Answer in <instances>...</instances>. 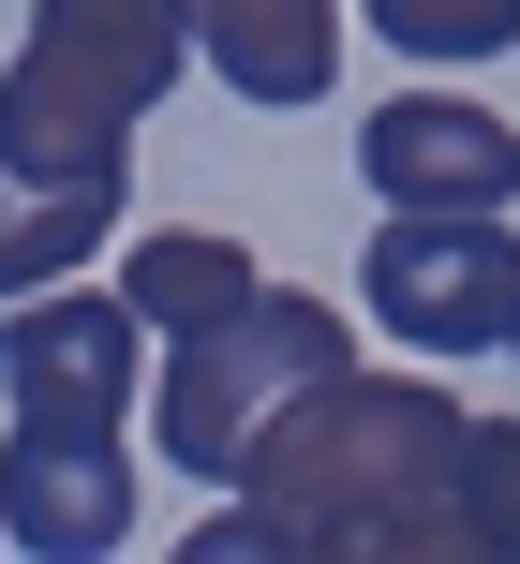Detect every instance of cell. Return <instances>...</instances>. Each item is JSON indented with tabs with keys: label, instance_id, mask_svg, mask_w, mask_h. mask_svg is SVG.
Returning a JSON list of instances; mask_svg holds the SVG:
<instances>
[{
	"label": "cell",
	"instance_id": "3",
	"mask_svg": "<svg viewBox=\"0 0 520 564\" xmlns=\"http://www.w3.org/2000/svg\"><path fill=\"white\" fill-rule=\"evenodd\" d=\"M327 371H357L343 312L297 297V282H253L224 327H178V341H164V371H149V431H164V460H178L194 490H238L253 431L283 416L297 387H327Z\"/></svg>",
	"mask_w": 520,
	"mask_h": 564
},
{
	"label": "cell",
	"instance_id": "2",
	"mask_svg": "<svg viewBox=\"0 0 520 564\" xmlns=\"http://www.w3.org/2000/svg\"><path fill=\"white\" fill-rule=\"evenodd\" d=\"M194 75L178 0H30L15 75H0V164L59 178H134V119Z\"/></svg>",
	"mask_w": 520,
	"mask_h": 564
},
{
	"label": "cell",
	"instance_id": "7",
	"mask_svg": "<svg viewBox=\"0 0 520 564\" xmlns=\"http://www.w3.org/2000/svg\"><path fill=\"white\" fill-rule=\"evenodd\" d=\"M357 178H372V208H506L520 134L491 105H462V89H387L357 119Z\"/></svg>",
	"mask_w": 520,
	"mask_h": 564
},
{
	"label": "cell",
	"instance_id": "9",
	"mask_svg": "<svg viewBox=\"0 0 520 564\" xmlns=\"http://www.w3.org/2000/svg\"><path fill=\"white\" fill-rule=\"evenodd\" d=\"M134 178H59V164H0V297H45L59 268L105 253Z\"/></svg>",
	"mask_w": 520,
	"mask_h": 564
},
{
	"label": "cell",
	"instance_id": "6",
	"mask_svg": "<svg viewBox=\"0 0 520 564\" xmlns=\"http://www.w3.org/2000/svg\"><path fill=\"white\" fill-rule=\"evenodd\" d=\"M0 550H30V564L134 550V460H119V431H59V416L0 431Z\"/></svg>",
	"mask_w": 520,
	"mask_h": 564
},
{
	"label": "cell",
	"instance_id": "8",
	"mask_svg": "<svg viewBox=\"0 0 520 564\" xmlns=\"http://www.w3.org/2000/svg\"><path fill=\"white\" fill-rule=\"evenodd\" d=\"M178 15L238 105H327V75H343V0H178Z\"/></svg>",
	"mask_w": 520,
	"mask_h": 564
},
{
	"label": "cell",
	"instance_id": "4",
	"mask_svg": "<svg viewBox=\"0 0 520 564\" xmlns=\"http://www.w3.org/2000/svg\"><path fill=\"white\" fill-rule=\"evenodd\" d=\"M357 312L402 357H506V312H520L506 208H387L357 253Z\"/></svg>",
	"mask_w": 520,
	"mask_h": 564
},
{
	"label": "cell",
	"instance_id": "10",
	"mask_svg": "<svg viewBox=\"0 0 520 564\" xmlns=\"http://www.w3.org/2000/svg\"><path fill=\"white\" fill-rule=\"evenodd\" d=\"M253 253H238V238H208V224H164V238H134V253H119V297L149 312V341H178V327H224L238 297H253Z\"/></svg>",
	"mask_w": 520,
	"mask_h": 564
},
{
	"label": "cell",
	"instance_id": "5",
	"mask_svg": "<svg viewBox=\"0 0 520 564\" xmlns=\"http://www.w3.org/2000/svg\"><path fill=\"white\" fill-rule=\"evenodd\" d=\"M0 401L15 416H59V431H119L149 401V312L134 297H0Z\"/></svg>",
	"mask_w": 520,
	"mask_h": 564
},
{
	"label": "cell",
	"instance_id": "12",
	"mask_svg": "<svg viewBox=\"0 0 520 564\" xmlns=\"http://www.w3.org/2000/svg\"><path fill=\"white\" fill-rule=\"evenodd\" d=\"M506 357H520V312H506Z\"/></svg>",
	"mask_w": 520,
	"mask_h": 564
},
{
	"label": "cell",
	"instance_id": "1",
	"mask_svg": "<svg viewBox=\"0 0 520 564\" xmlns=\"http://www.w3.org/2000/svg\"><path fill=\"white\" fill-rule=\"evenodd\" d=\"M476 416L416 371H327L238 460V506L194 520V564H476L462 506Z\"/></svg>",
	"mask_w": 520,
	"mask_h": 564
},
{
	"label": "cell",
	"instance_id": "11",
	"mask_svg": "<svg viewBox=\"0 0 520 564\" xmlns=\"http://www.w3.org/2000/svg\"><path fill=\"white\" fill-rule=\"evenodd\" d=\"M402 59H506L520 45V0H357Z\"/></svg>",
	"mask_w": 520,
	"mask_h": 564
}]
</instances>
